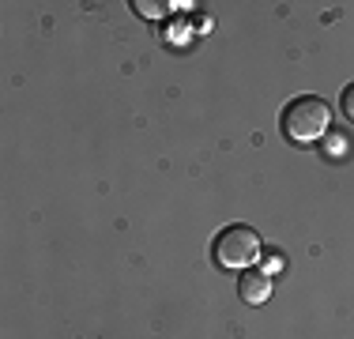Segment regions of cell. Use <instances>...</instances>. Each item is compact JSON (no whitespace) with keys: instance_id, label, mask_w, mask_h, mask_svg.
I'll return each instance as SVG.
<instances>
[{"instance_id":"cell-1","label":"cell","mask_w":354,"mask_h":339,"mask_svg":"<svg viewBox=\"0 0 354 339\" xmlns=\"http://www.w3.org/2000/svg\"><path fill=\"white\" fill-rule=\"evenodd\" d=\"M279 125H283V136L290 143H313L320 136H328V129H332V109H328L324 98L301 95L283 109Z\"/></svg>"},{"instance_id":"cell-2","label":"cell","mask_w":354,"mask_h":339,"mask_svg":"<svg viewBox=\"0 0 354 339\" xmlns=\"http://www.w3.org/2000/svg\"><path fill=\"white\" fill-rule=\"evenodd\" d=\"M260 253H264V241H260V234L252 230V226H226V230L215 237V260H218V268H226V271L252 268L260 260Z\"/></svg>"},{"instance_id":"cell-3","label":"cell","mask_w":354,"mask_h":339,"mask_svg":"<svg viewBox=\"0 0 354 339\" xmlns=\"http://www.w3.org/2000/svg\"><path fill=\"white\" fill-rule=\"evenodd\" d=\"M238 294L245 305H264L268 298H272V275L260 268H245L238 279Z\"/></svg>"},{"instance_id":"cell-4","label":"cell","mask_w":354,"mask_h":339,"mask_svg":"<svg viewBox=\"0 0 354 339\" xmlns=\"http://www.w3.org/2000/svg\"><path fill=\"white\" fill-rule=\"evenodd\" d=\"M339 106H343V117L354 125V83L351 87H343V98H339Z\"/></svg>"},{"instance_id":"cell-5","label":"cell","mask_w":354,"mask_h":339,"mask_svg":"<svg viewBox=\"0 0 354 339\" xmlns=\"http://www.w3.org/2000/svg\"><path fill=\"white\" fill-rule=\"evenodd\" d=\"M136 8L143 15H162V4H151V0H147V4H136Z\"/></svg>"}]
</instances>
